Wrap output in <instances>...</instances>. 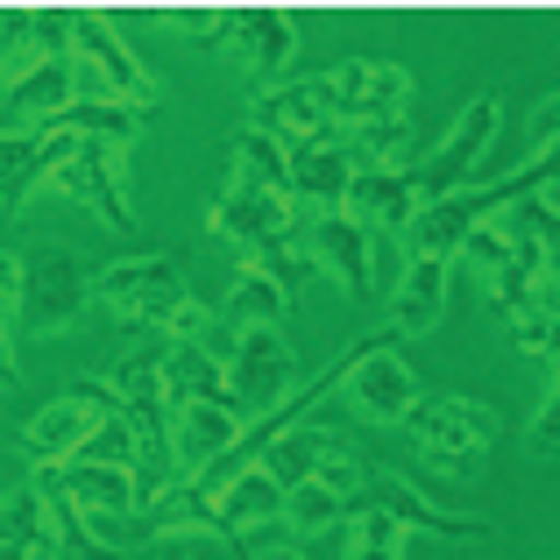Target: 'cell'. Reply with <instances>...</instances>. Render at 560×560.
<instances>
[{"label":"cell","instance_id":"cell-1","mask_svg":"<svg viewBox=\"0 0 560 560\" xmlns=\"http://www.w3.org/2000/svg\"><path fill=\"white\" fill-rule=\"evenodd\" d=\"M405 440L411 454H419L433 476L447 482H476L482 462H490V447L504 440V419H497L490 405H476V397H419L405 419Z\"/></svg>","mask_w":560,"mask_h":560},{"label":"cell","instance_id":"cell-2","mask_svg":"<svg viewBox=\"0 0 560 560\" xmlns=\"http://www.w3.org/2000/svg\"><path fill=\"white\" fill-rule=\"evenodd\" d=\"M93 305H100V313H114L121 327L171 334V327H178V313L191 305L185 262L178 256H156V248L121 256V262H93Z\"/></svg>","mask_w":560,"mask_h":560},{"label":"cell","instance_id":"cell-3","mask_svg":"<svg viewBox=\"0 0 560 560\" xmlns=\"http://www.w3.org/2000/svg\"><path fill=\"white\" fill-rule=\"evenodd\" d=\"M228 362V405L242 411V425L270 419L291 390H299V355H291L284 327H248V334H228L220 348Z\"/></svg>","mask_w":560,"mask_h":560},{"label":"cell","instance_id":"cell-4","mask_svg":"<svg viewBox=\"0 0 560 560\" xmlns=\"http://www.w3.org/2000/svg\"><path fill=\"white\" fill-rule=\"evenodd\" d=\"M93 305V262L65 256V248H43V256H28L22 270V334H71L79 327V313Z\"/></svg>","mask_w":560,"mask_h":560},{"label":"cell","instance_id":"cell-5","mask_svg":"<svg viewBox=\"0 0 560 560\" xmlns=\"http://www.w3.org/2000/svg\"><path fill=\"white\" fill-rule=\"evenodd\" d=\"M291 228H299V199H291V191H270V185H242V178L220 185L213 213H206V234L242 248V256H262L270 242H291Z\"/></svg>","mask_w":560,"mask_h":560},{"label":"cell","instance_id":"cell-6","mask_svg":"<svg viewBox=\"0 0 560 560\" xmlns=\"http://www.w3.org/2000/svg\"><path fill=\"white\" fill-rule=\"evenodd\" d=\"M497 128H504V114H497V93H476L462 114H454L447 142H440L433 156H419V199H454V191H468V178H476L482 164H490V142Z\"/></svg>","mask_w":560,"mask_h":560},{"label":"cell","instance_id":"cell-7","mask_svg":"<svg viewBox=\"0 0 560 560\" xmlns=\"http://www.w3.org/2000/svg\"><path fill=\"white\" fill-rule=\"evenodd\" d=\"M50 185L65 191V199H79L93 220H107V228H136V206H128V185H121V156L107 150V142H85V136H65V156H57Z\"/></svg>","mask_w":560,"mask_h":560},{"label":"cell","instance_id":"cell-8","mask_svg":"<svg viewBox=\"0 0 560 560\" xmlns=\"http://www.w3.org/2000/svg\"><path fill=\"white\" fill-rule=\"evenodd\" d=\"M419 370H411L405 355H397L390 334H376V341H362L355 370H348V405L362 411L370 425H405L411 405H419Z\"/></svg>","mask_w":560,"mask_h":560},{"label":"cell","instance_id":"cell-9","mask_svg":"<svg viewBox=\"0 0 560 560\" xmlns=\"http://www.w3.org/2000/svg\"><path fill=\"white\" fill-rule=\"evenodd\" d=\"M228 57L248 71V85L256 93H277V79H284L291 50H299V22L277 8H228Z\"/></svg>","mask_w":560,"mask_h":560},{"label":"cell","instance_id":"cell-10","mask_svg":"<svg viewBox=\"0 0 560 560\" xmlns=\"http://www.w3.org/2000/svg\"><path fill=\"white\" fill-rule=\"evenodd\" d=\"M100 411H107V397H100V383H93V376H79V390L50 397V405H43L36 419L22 425V454H28L36 468H65L71 454L85 447V433L100 425Z\"/></svg>","mask_w":560,"mask_h":560},{"label":"cell","instance_id":"cell-11","mask_svg":"<svg viewBox=\"0 0 560 560\" xmlns=\"http://www.w3.org/2000/svg\"><path fill=\"white\" fill-rule=\"evenodd\" d=\"M43 490L71 497L85 511V525H136L142 490H136V468H93V462H65V468H36Z\"/></svg>","mask_w":560,"mask_h":560},{"label":"cell","instance_id":"cell-12","mask_svg":"<svg viewBox=\"0 0 560 560\" xmlns=\"http://www.w3.org/2000/svg\"><path fill=\"white\" fill-rule=\"evenodd\" d=\"M248 128H262V136L284 142V150H305V142H334V136H341V128H334V100H327V85H319V79L256 93Z\"/></svg>","mask_w":560,"mask_h":560},{"label":"cell","instance_id":"cell-13","mask_svg":"<svg viewBox=\"0 0 560 560\" xmlns=\"http://www.w3.org/2000/svg\"><path fill=\"white\" fill-rule=\"evenodd\" d=\"M370 248H376V228H362L355 213H319L305 228V262L327 270L348 299H370Z\"/></svg>","mask_w":560,"mask_h":560},{"label":"cell","instance_id":"cell-14","mask_svg":"<svg viewBox=\"0 0 560 560\" xmlns=\"http://www.w3.org/2000/svg\"><path fill=\"white\" fill-rule=\"evenodd\" d=\"M454 299V262L447 256H405V277L390 291V327L397 334H433Z\"/></svg>","mask_w":560,"mask_h":560},{"label":"cell","instance_id":"cell-15","mask_svg":"<svg viewBox=\"0 0 560 560\" xmlns=\"http://www.w3.org/2000/svg\"><path fill=\"white\" fill-rule=\"evenodd\" d=\"M370 504H376V511H390L405 533H440V539H490V533H497L490 518H468V511H440L433 497H419L411 482H397L390 468H376V476H370Z\"/></svg>","mask_w":560,"mask_h":560},{"label":"cell","instance_id":"cell-16","mask_svg":"<svg viewBox=\"0 0 560 560\" xmlns=\"http://www.w3.org/2000/svg\"><path fill=\"white\" fill-rule=\"evenodd\" d=\"M419 178L411 171H362L355 164V185H348V206L341 213H355L362 228H376V234H405L411 220H419Z\"/></svg>","mask_w":560,"mask_h":560},{"label":"cell","instance_id":"cell-17","mask_svg":"<svg viewBox=\"0 0 560 560\" xmlns=\"http://www.w3.org/2000/svg\"><path fill=\"white\" fill-rule=\"evenodd\" d=\"M284 178H291V199L299 206H327V213H341L348 206V185H355V156H348V142H305V150L284 156Z\"/></svg>","mask_w":560,"mask_h":560},{"label":"cell","instance_id":"cell-18","mask_svg":"<svg viewBox=\"0 0 560 560\" xmlns=\"http://www.w3.org/2000/svg\"><path fill=\"white\" fill-rule=\"evenodd\" d=\"M164 397L178 405H228V362L206 341H164Z\"/></svg>","mask_w":560,"mask_h":560},{"label":"cell","instance_id":"cell-19","mask_svg":"<svg viewBox=\"0 0 560 560\" xmlns=\"http://www.w3.org/2000/svg\"><path fill=\"white\" fill-rule=\"evenodd\" d=\"M0 560H57V533H50V497L36 482L0 497Z\"/></svg>","mask_w":560,"mask_h":560},{"label":"cell","instance_id":"cell-20","mask_svg":"<svg viewBox=\"0 0 560 560\" xmlns=\"http://www.w3.org/2000/svg\"><path fill=\"white\" fill-rule=\"evenodd\" d=\"M213 511H220V539H234V533H248V525L284 518V490L248 462V468H234V476L213 490Z\"/></svg>","mask_w":560,"mask_h":560},{"label":"cell","instance_id":"cell-21","mask_svg":"<svg viewBox=\"0 0 560 560\" xmlns=\"http://www.w3.org/2000/svg\"><path fill=\"white\" fill-rule=\"evenodd\" d=\"M8 93H14V114H22L28 128H50L57 114L79 100V85H71V57H36V65H22L8 79Z\"/></svg>","mask_w":560,"mask_h":560},{"label":"cell","instance_id":"cell-22","mask_svg":"<svg viewBox=\"0 0 560 560\" xmlns=\"http://www.w3.org/2000/svg\"><path fill=\"white\" fill-rule=\"evenodd\" d=\"M341 447V440L327 433V425H284V433L270 440V447L256 454V468L277 482V490H299V482H313L319 476V462Z\"/></svg>","mask_w":560,"mask_h":560},{"label":"cell","instance_id":"cell-23","mask_svg":"<svg viewBox=\"0 0 560 560\" xmlns=\"http://www.w3.org/2000/svg\"><path fill=\"white\" fill-rule=\"evenodd\" d=\"M476 234V199L468 191H454V199H425L419 206V220L405 228V242H411V256H462V242Z\"/></svg>","mask_w":560,"mask_h":560},{"label":"cell","instance_id":"cell-24","mask_svg":"<svg viewBox=\"0 0 560 560\" xmlns=\"http://www.w3.org/2000/svg\"><path fill=\"white\" fill-rule=\"evenodd\" d=\"M142 121L150 114L128 107V100H71L65 114H57V136H85V142H107V150H128V142L142 136Z\"/></svg>","mask_w":560,"mask_h":560},{"label":"cell","instance_id":"cell-25","mask_svg":"<svg viewBox=\"0 0 560 560\" xmlns=\"http://www.w3.org/2000/svg\"><path fill=\"white\" fill-rule=\"evenodd\" d=\"M284 313H291V291L277 284V277H262L256 262H242V277L228 284V305H220L228 334H248V327H284Z\"/></svg>","mask_w":560,"mask_h":560},{"label":"cell","instance_id":"cell-26","mask_svg":"<svg viewBox=\"0 0 560 560\" xmlns=\"http://www.w3.org/2000/svg\"><path fill=\"white\" fill-rule=\"evenodd\" d=\"M355 504L362 497H341V490H327V482H299V490H284V533L319 539V533H334V525H348Z\"/></svg>","mask_w":560,"mask_h":560},{"label":"cell","instance_id":"cell-27","mask_svg":"<svg viewBox=\"0 0 560 560\" xmlns=\"http://www.w3.org/2000/svg\"><path fill=\"white\" fill-rule=\"evenodd\" d=\"M284 142H270L262 128H242V136L228 142V178H242V185H270V191H291L284 178Z\"/></svg>","mask_w":560,"mask_h":560},{"label":"cell","instance_id":"cell-28","mask_svg":"<svg viewBox=\"0 0 560 560\" xmlns=\"http://www.w3.org/2000/svg\"><path fill=\"white\" fill-rule=\"evenodd\" d=\"M348 560H405V525L376 511L370 497L348 511Z\"/></svg>","mask_w":560,"mask_h":560},{"label":"cell","instance_id":"cell-29","mask_svg":"<svg viewBox=\"0 0 560 560\" xmlns=\"http://www.w3.org/2000/svg\"><path fill=\"white\" fill-rule=\"evenodd\" d=\"M71 462H93V468H136L142 462V440H136V425L121 419V411H100V425L85 433V447L71 454Z\"/></svg>","mask_w":560,"mask_h":560},{"label":"cell","instance_id":"cell-30","mask_svg":"<svg viewBox=\"0 0 560 560\" xmlns=\"http://www.w3.org/2000/svg\"><path fill=\"white\" fill-rule=\"evenodd\" d=\"M511 348L518 355H547V362H560V319L553 313H539V305H525V313H511Z\"/></svg>","mask_w":560,"mask_h":560},{"label":"cell","instance_id":"cell-31","mask_svg":"<svg viewBox=\"0 0 560 560\" xmlns=\"http://www.w3.org/2000/svg\"><path fill=\"white\" fill-rule=\"evenodd\" d=\"M71 28H79V8H36V22H28V50H36V57H71Z\"/></svg>","mask_w":560,"mask_h":560},{"label":"cell","instance_id":"cell-32","mask_svg":"<svg viewBox=\"0 0 560 560\" xmlns=\"http://www.w3.org/2000/svg\"><path fill=\"white\" fill-rule=\"evenodd\" d=\"M525 447H533V454H560V376H553L547 405L533 411V425H525Z\"/></svg>","mask_w":560,"mask_h":560},{"label":"cell","instance_id":"cell-33","mask_svg":"<svg viewBox=\"0 0 560 560\" xmlns=\"http://www.w3.org/2000/svg\"><path fill=\"white\" fill-rule=\"evenodd\" d=\"M525 142H533V156L560 150V93H547V100L533 107V128H525Z\"/></svg>","mask_w":560,"mask_h":560},{"label":"cell","instance_id":"cell-34","mask_svg":"<svg viewBox=\"0 0 560 560\" xmlns=\"http://www.w3.org/2000/svg\"><path fill=\"white\" fill-rule=\"evenodd\" d=\"M171 22H178L191 43H220V36H228V8H178Z\"/></svg>","mask_w":560,"mask_h":560},{"label":"cell","instance_id":"cell-35","mask_svg":"<svg viewBox=\"0 0 560 560\" xmlns=\"http://www.w3.org/2000/svg\"><path fill=\"white\" fill-rule=\"evenodd\" d=\"M22 270H28V256L0 248V319H8V313H22Z\"/></svg>","mask_w":560,"mask_h":560},{"label":"cell","instance_id":"cell-36","mask_svg":"<svg viewBox=\"0 0 560 560\" xmlns=\"http://www.w3.org/2000/svg\"><path fill=\"white\" fill-rule=\"evenodd\" d=\"M533 305L560 319V248H547V270H539V284H533Z\"/></svg>","mask_w":560,"mask_h":560},{"label":"cell","instance_id":"cell-37","mask_svg":"<svg viewBox=\"0 0 560 560\" xmlns=\"http://www.w3.org/2000/svg\"><path fill=\"white\" fill-rule=\"evenodd\" d=\"M248 560H305V553H299V539H277V547H256Z\"/></svg>","mask_w":560,"mask_h":560},{"label":"cell","instance_id":"cell-38","mask_svg":"<svg viewBox=\"0 0 560 560\" xmlns=\"http://www.w3.org/2000/svg\"><path fill=\"white\" fill-rule=\"evenodd\" d=\"M164 560H191V547L185 539H164Z\"/></svg>","mask_w":560,"mask_h":560},{"label":"cell","instance_id":"cell-39","mask_svg":"<svg viewBox=\"0 0 560 560\" xmlns=\"http://www.w3.org/2000/svg\"><path fill=\"white\" fill-rule=\"evenodd\" d=\"M0 397H8V390H0Z\"/></svg>","mask_w":560,"mask_h":560}]
</instances>
